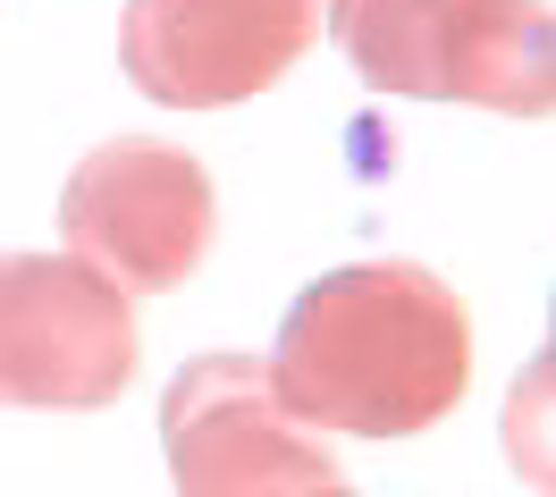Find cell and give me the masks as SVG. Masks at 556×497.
<instances>
[{
    "label": "cell",
    "mask_w": 556,
    "mask_h": 497,
    "mask_svg": "<svg viewBox=\"0 0 556 497\" xmlns=\"http://www.w3.org/2000/svg\"><path fill=\"white\" fill-rule=\"evenodd\" d=\"M60 237L127 295H177L219 237L211 169L161 136H110L60 186Z\"/></svg>",
    "instance_id": "277c9868"
},
{
    "label": "cell",
    "mask_w": 556,
    "mask_h": 497,
    "mask_svg": "<svg viewBox=\"0 0 556 497\" xmlns=\"http://www.w3.org/2000/svg\"><path fill=\"white\" fill-rule=\"evenodd\" d=\"M329 35L371 93L556 118V9L540 0H329Z\"/></svg>",
    "instance_id": "7a4b0ae2"
},
{
    "label": "cell",
    "mask_w": 556,
    "mask_h": 497,
    "mask_svg": "<svg viewBox=\"0 0 556 497\" xmlns=\"http://www.w3.org/2000/svg\"><path fill=\"white\" fill-rule=\"evenodd\" d=\"M497 447L515 463V481L556 489V337L515 371V388L497 405Z\"/></svg>",
    "instance_id": "52a82bcc"
},
{
    "label": "cell",
    "mask_w": 556,
    "mask_h": 497,
    "mask_svg": "<svg viewBox=\"0 0 556 497\" xmlns=\"http://www.w3.org/2000/svg\"><path fill=\"white\" fill-rule=\"evenodd\" d=\"M548 337H556V304H548Z\"/></svg>",
    "instance_id": "ba28073f"
},
{
    "label": "cell",
    "mask_w": 556,
    "mask_h": 497,
    "mask_svg": "<svg viewBox=\"0 0 556 497\" xmlns=\"http://www.w3.org/2000/svg\"><path fill=\"white\" fill-rule=\"evenodd\" d=\"M136 295L76 253H0V405L102 413L136 388Z\"/></svg>",
    "instance_id": "3957f363"
},
{
    "label": "cell",
    "mask_w": 556,
    "mask_h": 497,
    "mask_svg": "<svg viewBox=\"0 0 556 497\" xmlns=\"http://www.w3.org/2000/svg\"><path fill=\"white\" fill-rule=\"evenodd\" d=\"M270 371L313 430L421 438L472 388V313L421 262H346L295 295Z\"/></svg>",
    "instance_id": "6da1fadb"
},
{
    "label": "cell",
    "mask_w": 556,
    "mask_h": 497,
    "mask_svg": "<svg viewBox=\"0 0 556 497\" xmlns=\"http://www.w3.org/2000/svg\"><path fill=\"white\" fill-rule=\"evenodd\" d=\"M329 0H127L118 68L161 110H237L313 60Z\"/></svg>",
    "instance_id": "8992f818"
},
{
    "label": "cell",
    "mask_w": 556,
    "mask_h": 497,
    "mask_svg": "<svg viewBox=\"0 0 556 497\" xmlns=\"http://www.w3.org/2000/svg\"><path fill=\"white\" fill-rule=\"evenodd\" d=\"M161 456L186 497H338L346 472L278 396L262 355H194L161 396Z\"/></svg>",
    "instance_id": "5b68a950"
}]
</instances>
